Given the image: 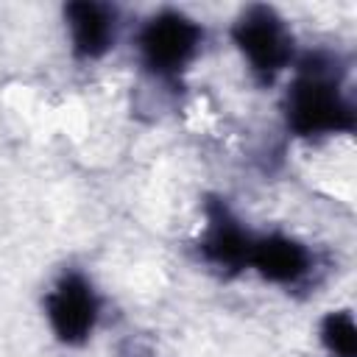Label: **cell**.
<instances>
[{
    "instance_id": "obj_1",
    "label": "cell",
    "mask_w": 357,
    "mask_h": 357,
    "mask_svg": "<svg viewBox=\"0 0 357 357\" xmlns=\"http://www.w3.org/2000/svg\"><path fill=\"white\" fill-rule=\"evenodd\" d=\"M284 120L298 137H324L354 128V109L321 56L307 59L290 84L284 95Z\"/></svg>"
},
{
    "instance_id": "obj_6",
    "label": "cell",
    "mask_w": 357,
    "mask_h": 357,
    "mask_svg": "<svg viewBox=\"0 0 357 357\" xmlns=\"http://www.w3.org/2000/svg\"><path fill=\"white\" fill-rule=\"evenodd\" d=\"M248 265L268 282L296 284L310 273L312 257L307 245H301L298 240L284 234H271V237H254Z\"/></svg>"
},
{
    "instance_id": "obj_7",
    "label": "cell",
    "mask_w": 357,
    "mask_h": 357,
    "mask_svg": "<svg viewBox=\"0 0 357 357\" xmlns=\"http://www.w3.org/2000/svg\"><path fill=\"white\" fill-rule=\"evenodd\" d=\"M64 20L70 25L73 36V50L81 59H100L112 42H114V28H117V14L114 8L92 0H78L64 6Z\"/></svg>"
},
{
    "instance_id": "obj_8",
    "label": "cell",
    "mask_w": 357,
    "mask_h": 357,
    "mask_svg": "<svg viewBox=\"0 0 357 357\" xmlns=\"http://www.w3.org/2000/svg\"><path fill=\"white\" fill-rule=\"evenodd\" d=\"M321 343L332 357H357V326L351 312L335 310L321 321Z\"/></svg>"
},
{
    "instance_id": "obj_4",
    "label": "cell",
    "mask_w": 357,
    "mask_h": 357,
    "mask_svg": "<svg viewBox=\"0 0 357 357\" xmlns=\"http://www.w3.org/2000/svg\"><path fill=\"white\" fill-rule=\"evenodd\" d=\"M45 310H47L53 335L67 346H81L98 324L100 301L92 284L86 282V276H81L78 271H70L47 293Z\"/></svg>"
},
{
    "instance_id": "obj_3",
    "label": "cell",
    "mask_w": 357,
    "mask_h": 357,
    "mask_svg": "<svg viewBox=\"0 0 357 357\" xmlns=\"http://www.w3.org/2000/svg\"><path fill=\"white\" fill-rule=\"evenodd\" d=\"M201 39L204 31L195 20L181 11H162L151 17L139 31L142 64L162 78H173L195 59Z\"/></svg>"
},
{
    "instance_id": "obj_2",
    "label": "cell",
    "mask_w": 357,
    "mask_h": 357,
    "mask_svg": "<svg viewBox=\"0 0 357 357\" xmlns=\"http://www.w3.org/2000/svg\"><path fill=\"white\" fill-rule=\"evenodd\" d=\"M231 36L262 84H271L293 59V36L271 6H248L237 17Z\"/></svg>"
},
{
    "instance_id": "obj_5",
    "label": "cell",
    "mask_w": 357,
    "mask_h": 357,
    "mask_svg": "<svg viewBox=\"0 0 357 357\" xmlns=\"http://www.w3.org/2000/svg\"><path fill=\"white\" fill-rule=\"evenodd\" d=\"M254 237L240 226V220L229 212V206L218 198L206 201V231L201 237V254L223 268V271H243L251 259Z\"/></svg>"
}]
</instances>
